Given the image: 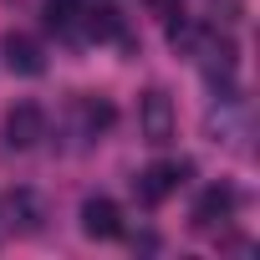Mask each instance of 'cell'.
Instances as JSON below:
<instances>
[{"label":"cell","instance_id":"6da1fadb","mask_svg":"<svg viewBox=\"0 0 260 260\" xmlns=\"http://www.w3.org/2000/svg\"><path fill=\"white\" fill-rule=\"evenodd\" d=\"M194 174V164L189 158H179V164H153V169H143L138 179H133V194H138V204L143 209H153V204H164L184 179Z\"/></svg>","mask_w":260,"mask_h":260},{"label":"cell","instance_id":"7a4b0ae2","mask_svg":"<svg viewBox=\"0 0 260 260\" xmlns=\"http://www.w3.org/2000/svg\"><path fill=\"white\" fill-rule=\"evenodd\" d=\"M6 148L11 153H26V148H36L41 138H46V112L36 107V102H16L11 112H6Z\"/></svg>","mask_w":260,"mask_h":260},{"label":"cell","instance_id":"3957f363","mask_svg":"<svg viewBox=\"0 0 260 260\" xmlns=\"http://www.w3.org/2000/svg\"><path fill=\"white\" fill-rule=\"evenodd\" d=\"M31 230H41V199L31 189L0 194V235H31Z\"/></svg>","mask_w":260,"mask_h":260},{"label":"cell","instance_id":"277c9868","mask_svg":"<svg viewBox=\"0 0 260 260\" xmlns=\"http://www.w3.org/2000/svg\"><path fill=\"white\" fill-rule=\"evenodd\" d=\"M138 133L148 143H169L174 138V102H169V92H143V102H138Z\"/></svg>","mask_w":260,"mask_h":260},{"label":"cell","instance_id":"5b68a950","mask_svg":"<svg viewBox=\"0 0 260 260\" xmlns=\"http://www.w3.org/2000/svg\"><path fill=\"white\" fill-rule=\"evenodd\" d=\"M0 51H6V67H11L16 77H41V72H46V51H41V41L26 36V31H11L6 41H0Z\"/></svg>","mask_w":260,"mask_h":260},{"label":"cell","instance_id":"8992f818","mask_svg":"<svg viewBox=\"0 0 260 260\" xmlns=\"http://www.w3.org/2000/svg\"><path fill=\"white\" fill-rule=\"evenodd\" d=\"M235 204H240V194H235L230 184H209V189L199 194V204H194V230H214V224H224V219L235 214Z\"/></svg>","mask_w":260,"mask_h":260},{"label":"cell","instance_id":"52a82bcc","mask_svg":"<svg viewBox=\"0 0 260 260\" xmlns=\"http://www.w3.org/2000/svg\"><path fill=\"white\" fill-rule=\"evenodd\" d=\"M82 235L87 240H117L122 235V209L112 199H87L82 204Z\"/></svg>","mask_w":260,"mask_h":260},{"label":"cell","instance_id":"ba28073f","mask_svg":"<svg viewBox=\"0 0 260 260\" xmlns=\"http://www.w3.org/2000/svg\"><path fill=\"white\" fill-rule=\"evenodd\" d=\"M204 36H209V31H204L199 21H189L184 11H179V21L169 16V46H174L179 56H199V46H204Z\"/></svg>","mask_w":260,"mask_h":260},{"label":"cell","instance_id":"9c48e42d","mask_svg":"<svg viewBox=\"0 0 260 260\" xmlns=\"http://www.w3.org/2000/svg\"><path fill=\"white\" fill-rule=\"evenodd\" d=\"M112 122H117V107H112L107 97H82V127H87V138L107 133Z\"/></svg>","mask_w":260,"mask_h":260},{"label":"cell","instance_id":"30bf717a","mask_svg":"<svg viewBox=\"0 0 260 260\" xmlns=\"http://www.w3.org/2000/svg\"><path fill=\"white\" fill-rule=\"evenodd\" d=\"M77 21H82V0H46V26L56 36H72Z\"/></svg>","mask_w":260,"mask_h":260},{"label":"cell","instance_id":"8fae6325","mask_svg":"<svg viewBox=\"0 0 260 260\" xmlns=\"http://www.w3.org/2000/svg\"><path fill=\"white\" fill-rule=\"evenodd\" d=\"M87 36H97V41H117L122 36V21L102 6V11H87Z\"/></svg>","mask_w":260,"mask_h":260},{"label":"cell","instance_id":"7c38bea8","mask_svg":"<svg viewBox=\"0 0 260 260\" xmlns=\"http://www.w3.org/2000/svg\"><path fill=\"white\" fill-rule=\"evenodd\" d=\"M148 6H153L164 21H169V16H179V0H148Z\"/></svg>","mask_w":260,"mask_h":260}]
</instances>
